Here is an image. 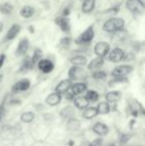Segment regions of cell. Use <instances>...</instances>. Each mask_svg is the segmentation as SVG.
I'll return each mask as SVG.
<instances>
[{"label":"cell","mask_w":145,"mask_h":146,"mask_svg":"<svg viewBox=\"0 0 145 146\" xmlns=\"http://www.w3.org/2000/svg\"><path fill=\"white\" fill-rule=\"evenodd\" d=\"M134 70V68L131 65H119L116 66L113 70L111 71V77H125V76L129 75L130 73H132Z\"/></svg>","instance_id":"8992f818"},{"label":"cell","mask_w":145,"mask_h":146,"mask_svg":"<svg viewBox=\"0 0 145 146\" xmlns=\"http://www.w3.org/2000/svg\"><path fill=\"white\" fill-rule=\"evenodd\" d=\"M70 63L73 66H85L87 63V57H85L83 55H75L73 58L70 59Z\"/></svg>","instance_id":"7402d4cb"},{"label":"cell","mask_w":145,"mask_h":146,"mask_svg":"<svg viewBox=\"0 0 145 146\" xmlns=\"http://www.w3.org/2000/svg\"><path fill=\"white\" fill-rule=\"evenodd\" d=\"M37 67L42 73L44 74H50L55 69V65L51 60L49 59H41L40 61L37 63Z\"/></svg>","instance_id":"9c48e42d"},{"label":"cell","mask_w":145,"mask_h":146,"mask_svg":"<svg viewBox=\"0 0 145 146\" xmlns=\"http://www.w3.org/2000/svg\"><path fill=\"white\" fill-rule=\"evenodd\" d=\"M73 85V81L71 79H66V80H63L61 81L58 85L56 86L55 88V92H59V94H66L67 92L71 90Z\"/></svg>","instance_id":"4fadbf2b"},{"label":"cell","mask_w":145,"mask_h":146,"mask_svg":"<svg viewBox=\"0 0 145 146\" xmlns=\"http://www.w3.org/2000/svg\"><path fill=\"white\" fill-rule=\"evenodd\" d=\"M81 128V121L77 118H70L68 121V129L71 131H77Z\"/></svg>","instance_id":"4316f807"},{"label":"cell","mask_w":145,"mask_h":146,"mask_svg":"<svg viewBox=\"0 0 145 146\" xmlns=\"http://www.w3.org/2000/svg\"><path fill=\"white\" fill-rule=\"evenodd\" d=\"M101 138H97L93 142H91V145L93 146H101Z\"/></svg>","instance_id":"f35d334b"},{"label":"cell","mask_w":145,"mask_h":146,"mask_svg":"<svg viewBox=\"0 0 145 146\" xmlns=\"http://www.w3.org/2000/svg\"><path fill=\"white\" fill-rule=\"evenodd\" d=\"M55 23L59 26V28L61 29L63 33L65 34H69L71 32V20L69 17H66V16H58V17L55 19Z\"/></svg>","instance_id":"52a82bcc"},{"label":"cell","mask_w":145,"mask_h":146,"mask_svg":"<svg viewBox=\"0 0 145 146\" xmlns=\"http://www.w3.org/2000/svg\"><path fill=\"white\" fill-rule=\"evenodd\" d=\"M19 14L24 19H29V18L34 16V14H35V9H34V7H32V6H30V5H25L20 9Z\"/></svg>","instance_id":"ffe728a7"},{"label":"cell","mask_w":145,"mask_h":146,"mask_svg":"<svg viewBox=\"0 0 145 146\" xmlns=\"http://www.w3.org/2000/svg\"><path fill=\"white\" fill-rule=\"evenodd\" d=\"M140 1L142 2V4H143V5L145 6V0H140Z\"/></svg>","instance_id":"bcb514c9"},{"label":"cell","mask_w":145,"mask_h":146,"mask_svg":"<svg viewBox=\"0 0 145 146\" xmlns=\"http://www.w3.org/2000/svg\"><path fill=\"white\" fill-rule=\"evenodd\" d=\"M135 60V55H134L133 52H129V53H126L125 56H124L123 61L125 62H131Z\"/></svg>","instance_id":"e575fe53"},{"label":"cell","mask_w":145,"mask_h":146,"mask_svg":"<svg viewBox=\"0 0 145 146\" xmlns=\"http://www.w3.org/2000/svg\"><path fill=\"white\" fill-rule=\"evenodd\" d=\"M5 55L4 54H1L0 55V69L2 68V66L4 65V62H5Z\"/></svg>","instance_id":"ab89813d"},{"label":"cell","mask_w":145,"mask_h":146,"mask_svg":"<svg viewBox=\"0 0 145 146\" xmlns=\"http://www.w3.org/2000/svg\"><path fill=\"white\" fill-rule=\"evenodd\" d=\"M75 96L73 94L72 92H66V98L68 100H75Z\"/></svg>","instance_id":"74e56055"},{"label":"cell","mask_w":145,"mask_h":146,"mask_svg":"<svg viewBox=\"0 0 145 146\" xmlns=\"http://www.w3.org/2000/svg\"><path fill=\"white\" fill-rule=\"evenodd\" d=\"M69 145H70V146H73V141H70V142H69Z\"/></svg>","instance_id":"f6af8a7d"},{"label":"cell","mask_w":145,"mask_h":146,"mask_svg":"<svg viewBox=\"0 0 145 146\" xmlns=\"http://www.w3.org/2000/svg\"><path fill=\"white\" fill-rule=\"evenodd\" d=\"M13 5L10 2H4V3H2L0 5V12L3 15H10L13 12Z\"/></svg>","instance_id":"484cf974"},{"label":"cell","mask_w":145,"mask_h":146,"mask_svg":"<svg viewBox=\"0 0 145 146\" xmlns=\"http://www.w3.org/2000/svg\"><path fill=\"white\" fill-rule=\"evenodd\" d=\"M87 90V84L83 83V82H77V83L73 84L72 88H71V92H72L75 96L81 94L83 92H85Z\"/></svg>","instance_id":"ac0fdd59"},{"label":"cell","mask_w":145,"mask_h":146,"mask_svg":"<svg viewBox=\"0 0 145 146\" xmlns=\"http://www.w3.org/2000/svg\"><path fill=\"white\" fill-rule=\"evenodd\" d=\"M33 67H34V64L32 63L31 57L25 56V58H24L23 62H22L21 66H20L19 73H26V72L33 69Z\"/></svg>","instance_id":"44dd1931"},{"label":"cell","mask_w":145,"mask_h":146,"mask_svg":"<svg viewBox=\"0 0 145 146\" xmlns=\"http://www.w3.org/2000/svg\"><path fill=\"white\" fill-rule=\"evenodd\" d=\"M75 108H73V106H66L65 108H63L62 110H61L60 112V115L63 117V118H72V117L75 115Z\"/></svg>","instance_id":"d4e9b609"},{"label":"cell","mask_w":145,"mask_h":146,"mask_svg":"<svg viewBox=\"0 0 145 146\" xmlns=\"http://www.w3.org/2000/svg\"><path fill=\"white\" fill-rule=\"evenodd\" d=\"M121 98V92L119 90H111L105 94V100L107 102H116Z\"/></svg>","instance_id":"cb8c5ba5"},{"label":"cell","mask_w":145,"mask_h":146,"mask_svg":"<svg viewBox=\"0 0 145 146\" xmlns=\"http://www.w3.org/2000/svg\"><path fill=\"white\" fill-rule=\"evenodd\" d=\"M42 57H43L42 50H41V49H38V48L35 49V50H34L33 55H32V57H31L32 63L34 64V66L37 65V63H38V62L40 61L41 59H42Z\"/></svg>","instance_id":"4dcf8cb0"},{"label":"cell","mask_w":145,"mask_h":146,"mask_svg":"<svg viewBox=\"0 0 145 146\" xmlns=\"http://www.w3.org/2000/svg\"><path fill=\"white\" fill-rule=\"evenodd\" d=\"M34 118H35V114H34V112H32V111L23 112V113L21 114V116H20V120L24 123L32 122V121L34 120Z\"/></svg>","instance_id":"f1b7e54d"},{"label":"cell","mask_w":145,"mask_h":146,"mask_svg":"<svg viewBox=\"0 0 145 146\" xmlns=\"http://www.w3.org/2000/svg\"><path fill=\"white\" fill-rule=\"evenodd\" d=\"M93 78L95 80H99V81H105L107 78V75L105 72L101 71V70H97L93 73Z\"/></svg>","instance_id":"1f68e13d"},{"label":"cell","mask_w":145,"mask_h":146,"mask_svg":"<svg viewBox=\"0 0 145 146\" xmlns=\"http://www.w3.org/2000/svg\"><path fill=\"white\" fill-rule=\"evenodd\" d=\"M95 0H83L81 3V12L85 14H89L95 10Z\"/></svg>","instance_id":"d6986e66"},{"label":"cell","mask_w":145,"mask_h":146,"mask_svg":"<svg viewBox=\"0 0 145 146\" xmlns=\"http://www.w3.org/2000/svg\"><path fill=\"white\" fill-rule=\"evenodd\" d=\"M20 32H21V26H20L19 24H13V25L8 29L7 33H6L5 37H4V39H3V43L14 40V39L19 35Z\"/></svg>","instance_id":"7c38bea8"},{"label":"cell","mask_w":145,"mask_h":146,"mask_svg":"<svg viewBox=\"0 0 145 146\" xmlns=\"http://www.w3.org/2000/svg\"><path fill=\"white\" fill-rule=\"evenodd\" d=\"M95 26L89 25L87 29L83 30V32L79 37L75 39V43L79 46H87L91 43V41L95 38Z\"/></svg>","instance_id":"7a4b0ae2"},{"label":"cell","mask_w":145,"mask_h":146,"mask_svg":"<svg viewBox=\"0 0 145 146\" xmlns=\"http://www.w3.org/2000/svg\"><path fill=\"white\" fill-rule=\"evenodd\" d=\"M81 1H83V0H81Z\"/></svg>","instance_id":"681fc988"},{"label":"cell","mask_w":145,"mask_h":146,"mask_svg":"<svg viewBox=\"0 0 145 146\" xmlns=\"http://www.w3.org/2000/svg\"><path fill=\"white\" fill-rule=\"evenodd\" d=\"M89 102H89L85 96H75V100H73V106L77 108H79V110H85L87 108H89Z\"/></svg>","instance_id":"e0dca14e"},{"label":"cell","mask_w":145,"mask_h":146,"mask_svg":"<svg viewBox=\"0 0 145 146\" xmlns=\"http://www.w3.org/2000/svg\"><path fill=\"white\" fill-rule=\"evenodd\" d=\"M97 114H99V111H97V106H91V108H87L85 110H83V117L85 119H93Z\"/></svg>","instance_id":"603a6c76"},{"label":"cell","mask_w":145,"mask_h":146,"mask_svg":"<svg viewBox=\"0 0 145 146\" xmlns=\"http://www.w3.org/2000/svg\"><path fill=\"white\" fill-rule=\"evenodd\" d=\"M124 56H125V52L119 47H115L112 50H110L109 54V60L111 63H119V62L123 61Z\"/></svg>","instance_id":"ba28073f"},{"label":"cell","mask_w":145,"mask_h":146,"mask_svg":"<svg viewBox=\"0 0 145 146\" xmlns=\"http://www.w3.org/2000/svg\"><path fill=\"white\" fill-rule=\"evenodd\" d=\"M29 40L28 38L24 37L22 38L21 40L19 41L17 45V48H16V52H15V55L17 57H22V56H25L28 52V49H29Z\"/></svg>","instance_id":"8fae6325"},{"label":"cell","mask_w":145,"mask_h":146,"mask_svg":"<svg viewBox=\"0 0 145 146\" xmlns=\"http://www.w3.org/2000/svg\"><path fill=\"white\" fill-rule=\"evenodd\" d=\"M31 87V82L28 79H22L20 81H18L16 84H14L13 87L11 88L12 92L14 94H17L20 92H26Z\"/></svg>","instance_id":"30bf717a"},{"label":"cell","mask_w":145,"mask_h":146,"mask_svg":"<svg viewBox=\"0 0 145 146\" xmlns=\"http://www.w3.org/2000/svg\"><path fill=\"white\" fill-rule=\"evenodd\" d=\"M110 52V44L105 41H101L97 42L93 47V53L95 54L97 57H101V58H105L109 56Z\"/></svg>","instance_id":"5b68a950"},{"label":"cell","mask_w":145,"mask_h":146,"mask_svg":"<svg viewBox=\"0 0 145 146\" xmlns=\"http://www.w3.org/2000/svg\"><path fill=\"white\" fill-rule=\"evenodd\" d=\"M71 44H72V38L69 36L64 37L60 40V46L65 49H68L71 46Z\"/></svg>","instance_id":"d6a6232c"},{"label":"cell","mask_w":145,"mask_h":146,"mask_svg":"<svg viewBox=\"0 0 145 146\" xmlns=\"http://www.w3.org/2000/svg\"><path fill=\"white\" fill-rule=\"evenodd\" d=\"M28 31H29L31 34H34V33H35V29H34L33 26H29V27H28Z\"/></svg>","instance_id":"b9f144b4"},{"label":"cell","mask_w":145,"mask_h":146,"mask_svg":"<svg viewBox=\"0 0 145 146\" xmlns=\"http://www.w3.org/2000/svg\"><path fill=\"white\" fill-rule=\"evenodd\" d=\"M68 77L72 81H83L87 78V73L81 66H73L70 68Z\"/></svg>","instance_id":"3957f363"},{"label":"cell","mask_w":145,"mask_h":146,"mask_svg":"<svg viewBox=\"0 0 145 146\" xmlns=\"http://www.w3.org/2000/svg\"><path fill=\"white\" fill-rule=\"evenodd\" d=\"M125 7L133 15H141L145 11V6L140 0H126Z\"/></svg>","instance_id":"277c9868"},{"label":"cell","mask_w":145,"mask_h":146,"mask_svg":"<svg viewBox=\"0 0 145 146\" xmlns=\"http://www.w3.org/2000/svg\"><path fill=\"white\" fill-rule=\"evenodd\" d=\"M105 65V58L101 57H97V58L93 59L89 64H87V70L89 71H97L103 68Z\"/></svg>","instance_id":"5bb4252c"},{"label":"cell","mask_w":145,"mask_h":146,"mask_svg":"<svg viewBox=\"0 0 145 146\" xmlns=\"http://www.w3.org/2000/svg\"><path fill=\"white\" fill-rule=\"evenodd\" d=\"M128 83V79L126 77H115L109 82V86H113V84H124Z\"/></svg>","instance_id":"836d02e7"},{"label":"cell","mask_w":145,"mask_h":146,"mask_svg":"<svg viewBox=\"0 0 145 146\" xmlns=\"http://www.w3.org/2000/svg\"><path fill=\"white\" fill-rule=\"evenodd\" d=\"M85 98H87L91 102H97L99 98V94H97V92H95V90H87Z\"/></svg>","instance_id":"f546056e"},{"label":"cell","mask_w":145,"mask_h":146,"mask_svg":"<svg viewBox=\"0 0 145 146\" xmlns=\"http://www.w3.org/2000/svg\"><path fill=\"white\" fill-rule=\"evenodd\" d=\"M2 80H3V75L0 74V82H2Z\"/></svg>","instance_id":"ee69618b"},{"label":"cell","mask_w":145,"mask_h":146,"mask_svg":"<svg viewBox=\"0 0 145 146\" xmlns=\"http://www.w3.org/2000/svg\"><path fill=\"white\" fill-rule=\"evenodd\" d=\"M97 111L99 114H107L110 111V106L107 102H101L97 104Z\"/></svg>","instance_id":"83f0119b"},{"label":"cell","mask_w":145,"mask_h":146,"mask_svg":"<svg viewBox=\"0 0 145 146\" xmlns=\"http://www.w3.org/2000/svg\"><path fill=\"white\" fill-rule=\"evenodd\" d=\"M79 146H93V145H91V142L85 140V141H83V142H81Z\"/></svg>","instance_id":"60d3db41"},{"label":"cell","mask_w":145,"mask_h":146,"mask_svg":"<svg viewBox=\"0 0 145 146\" xmlns=\"http://www.w3.org/2000/svg\"><path fill=\"white\" fill-rule=\"evenodd\" d=\"M125 26V21L123 18L120 17H111L105 20V23L103 24V30L109 34H113V33L124 29Z\"/></svg>","instance_id":"6da1fadb"},{"label":"cell","mask_w":145,"mask_h":146,"mask_svg":"<svg viewBox=\"0 0 145 146\" xmlns=\"http://www.w3.org/2000/svg\"><path fill=\"white\" fill-rule=\"evenodd\" d=\"M71 14V9L69 7H66L65 9H63V12H62V15L63 16H66V17H69Z\"/></svg>","instance_id":"8d00e7d4"},{"label":"cell","mask_w":145,"mask_h":146,"mask_svg":"<svg viewBox=\"0 0 145 146\" xmlns=\"http://www.w3.org/2000/svg\"><path fill=\"white\" fill-rule=\"evenodd\" d=\"M61 100H62V94L55 92L50 94L46 98V104L51 106H56L60 104Z\"/></svg>","instance_id":"9a60e30c"},{"label":"cell","mask_w":145,"mask_h":146,"mask_svg":"<svg viewBox=\"0 0 145 146\" xmlns=\"http://www.w3.org/2000/svg\"><path fill=\"white\" fill-rule=\"evenodd\" d=\"M110 146H114V145H110Z\"/></svg>","instance_id":"c3c4849f"},{"label":"cell","mask_w":145,"mask_h":146,"mask_svg":"<svg viewBox=\"0 0 145 146\" xmlns=\"http://www.w3.org/2000/svg\"><path fill=\"white\" fill-rule=\"evenodd\" d=\"M93 131L97 134L99 136H105V135L109 133V128L107 124L101 122H97L95 125L93 126Z\"/></svg>","instance_id":"2e32d148"},{"label":"cell","mask_w":145,"mask_h":146,"mask_svg":"<svg viewBox=\"0 0 145 146\" xmlns=\"http://www.w3.org/2000/svg\"><path fill=\"white\" fill-rule=\"evenodd\" d=\"M3 28H4V24H3V22L2 21H0V33L3 31Z\"/></svg>","instance_id":"7bdbcfd3"},{"label":"cell","mask_w":145,"mask_h":146,"mask_svg":"<svg viewBox=\"0 0 145 146\" xmlns=\"http://www.w3.org/2000/svg\"><path fill=\"white\" fill-rule=\"evenodd\" d=\"M0 120H1V114H0Z\"/></svg>","instance_id":"7dc6e473"},{"label":"cell","mask_w":145,"mask_h":146,"mask_svg":"<svg viewBox=\"0 0 145 146\" xmlns=\"http://www.w3.org/2000/svg\"><path fill=\"white\" fill-rule=\"evenodd\" d=\"M119 11V6H113L111 8H109V9L105 11V13H112V14H116Z\"/></svg>","instance_id":"d590c367"}]
</instances>
